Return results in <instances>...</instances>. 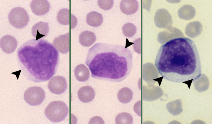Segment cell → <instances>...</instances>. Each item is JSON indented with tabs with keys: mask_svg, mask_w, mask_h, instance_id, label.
Here are the masks:
<instances>
[{
	"mask_svg": "<svg viewBox=\"0 0 212 124\" xmlns=\"http://www.w3.org/2000/svg\"><path fill=\"white\" fill-rule=\"evenodd\" d=\"M155 64L164 78L185 83L189 88L201 74L200 60L196 45L192 40L186 37L173 38L162 45Z\"/></svg>",
	"mask_w": 212,
	"mask_h": 124,
	"instance_id": "6da1fadb",
	"label": "cell"
},
{
	"mask_svg": "<svg viewBox=\"0 0 212 124\" xmlns=\"http://www.w3.org/2000/svg\"><path fill=\"white\" fill-rule=\"evenodd\" d=\"M86 63L92 78L118 82L130 74L133 66V55L130 49L124 46L97 43L89 49Z\"/></svg>",
	"mask_w": 212,
	"mask_h": 124,
	"instance_id": "7a4b0ae2",
	"label": "cell"
},
{
	"mask_svg": "<svg viewBox=\"0 0 212 124\" xmlns=\"http://www.w3.org/2000/svg\"><path fill=\"white\" fill-rule=\"evenodd\" d=\"M23 75L35 82L49 80L56 73L59 62L57 50L45 40L32 39L23 43L17 51Z\"/></svg>",
	"mask_w": 212,
	"mask_h": 124,
	"instance_id": "3957f363",
	"label": "cell"
},
{
	"mask_svg": "<svg viewBox=\"0 0 212 124\" xmlns=\"http://www.w3.org/2000/svg\"><path fill=\"white\" fill-rule=\"evenodd\" d=\"M69 112V108L63 102L54 101L51 102L47 106L45 110L46 117L51 121L58 122L63 121Z\"/></svg>",
	"mask_w": 212,
	"mask_h": 124,
	"instance_id": "277c9868",
	"label": "cell"
},
{
	"mask_svg": "<svg viewBox=\"0 0 212 124\" xmlns=\"http://www.w3.org/2000/svg\"><path fill=\"white\" fill-rule=\"evenodd\" d=\"M10 23L14 27L18 29L22 28L28 24L29 20V15L23 8L15 7L10 11L8 15Z\"/></svg>",
	"mask_w": 212,
	"mask_h": 124,
	"instance_id": "5b68a950",
	"label": "cell"
},
{
	"mask_svg": "<svg viewBox=\"0 0 212 124\" xmlns=\"http://www.w3.org/2000/svg\"><path fill=\"white\" fill-rule=\"evenodd\" d=\"M45 93L41 87L34 86L28 88L25 92L24 98L29 104L35 106L41 104L45 99Z\"/></svg>",
	"mask_w": 212,
	"mask_h": 124,
	"instance_id": "8992f818",
	"label": "cell"
},
{
	"mask_svg": "<svg viewBox=\"0 0 212 124\" xmlns=\"http://www.w3.org/2000/svg\"><path fill=\"white\" fill-rule=\"evenodd\" d=\"M67 87L65 78L63 77L56 76L49 80L48 85L49 91L54 94H61L66 90Z\"/></svg>",
	"mask_w": 212,
	"mask_h": 124,
	"instance_id": "52a82bcc",
	"label": "cell"
},
{
	"mask_svg": "<svg viewBox=\"0 0 212 124\" xmlns=\"http://www.w3.org/2000/svg\"><path fill=\"white\" fill-rule=\"evenodd\" d=\"M58 22L61 24L68 25L71 24V29L74 28L77 23V20L72 14H70L69 9L64 8L60 10L57 15Z\"/></svg>",
	"mask_w": 212,
	"mask_h": 124,
	"instance_id": "ba28073f",
	"label": "cell"
},
{
	"mask_svg": "<svg viewBox=\"0 0 212 124\" xmlns=\"http://www.w3.org/2000/svg\"><path fill=\"white\" fill-rule=\"evenodd\" d=\"M69 33L60 35L55 38L53 45L59 52L65 54L69 51Z\"/></svg>",
	"mask_w": 212,
	"mask_h": 124,
	"instance_id": "9c48e42d",
	"label": "cell"
},
{
	"mask_svg": "<svg viewBox=\"0 0 212 124\" xmlns=\"http://www.w3.org/2000/svg\"><path fill=\"white\" fill-rule=\"evenodd\" d=\"M32 12L38 16L42 15L48 13L50 9V4L46 0H33L30 3Z\"/></svg>",
	"mask_w": 212,
	"mask_h": 124,
	"instance_id": "30bf717a",
	"label": "cell"
},
{
	"mask_svg": "<svg viewBox=\"0 0 212 124\" xmlns=\"http://www.w3.org/2000/svg\"><path fill=\"white\" fill-rule=\"evenodd\" d=\"M0 43L1 49L7 53H12L17 47V40L14 37L10 35L3 37L0 39Z\"/></svg>",
	"mask_w": 212,
	"mask_h": 124,
	"instance_id": "8fae6325",
	"label": "cell"
},
{
	"mask_svg": "<svg viewBox=\"0 0 212 124\" xmlns=\"http://www.w3.org/2000/svg\"><path fill=\"white\" fill-rule=\"evenodd\" d=\"M49 30L48 23L40 21L32 26V33L36 40L42 39L47 35Z\"/></svg>",
	"mask_w": 212,
	"mask_h": 124,
	"instance_id": "7c38bea8",
	"label": "cell"
},
{
	"mask_svg": "<svg viewBox=\"0 0 212 124\" xmlns=\"http://www.w3.org/2000/svg\"><path fill=\"white\" fill-rule=\"evenodd\" d=\"M78 96L79 100L83 103L92 101L95 96V92L93 88L89 86H84L79 90Z\"/></svg>",
	"mask_w": 212,
	"mask_h": 124,
	"instance_id": "4fadbf2b",
	"label": "cell"
},
{
	"mask_svg": "<svg viewBox=\"0 0 212 124\" xmlns=\"http://www.w3.org/2000/svg\"><path fill=\"white\" fill-rule=\"evenodd\" d=\"M74 73L76 79L80 82L87 81L89 77V70L84 64L77 66L74 70Z\"/></svg>",
	"mask_w": 212,
	"mask_h": 124,
	"instance_id": "5bb4252c",
	"label": "cell"
},
{
	"mask_svg": "<svg viewBox=\"0 0 212 124\" xmlns=\"http://www.w3.org/2000/svg\"><path fill=\"white\" fill-rule=\"evenodd\" d=\"M95 33L89 31H85L81 33L79 36V42L82 46L88 47L92 45L96 40Z\"/></svg>",
	"mask_w": 212,
	"mask_h": 124,
	"instance_id": "9a60e30c",
	"label": "cell"
},
{
	"mask_svg": "<svg viewBox=\"0 0 212 124\" xmlns=\"http://www.w3.org/2000/svg\"><path fill=\"white\" fill-rule=\"evenodd\" d=\"M103 17L100 13L95 11L90 12L86 16V22L91 26L97 27L101 25L103 21Z\"/></svg>",
	"mask_w": 212,
	"mask_h": 124,
	"instance_id": "2e32d148",
	"label": "cell"
},
{
	"mask_svg": "<svg viewBox=\"0 0 212 124\" xmlns=\"http://www.w3.org/2000/svg\"><path fill=\"white\" fill-rule=\"evenodd\" d=\"M113 0H98V4L99 7L104 10L110 9L113 6Z\"/></svg>",
	"mask_w": 212,
	"mask_h": 124,
	"instance_id": "e0dca14e",
	"label": "cell"
}]
</instances>
